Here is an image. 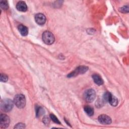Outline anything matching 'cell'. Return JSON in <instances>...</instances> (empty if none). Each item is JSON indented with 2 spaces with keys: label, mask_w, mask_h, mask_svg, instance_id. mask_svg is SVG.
I'll use <instances>...</instances> for the list:
<instances>
[{
  "label": "cell",
  "mask_w": 129,
  "mask_h": 129,
  "mask_svg": "<svg viewBox=\"0 0 129 129\" xmlns=\"http://www.w3.org/2000/svg\"><path fill=\"white\" fill-rule=\"evenodd\" d=\"M14 102L10 99H6L1 101V108L5 112L10 111L14 106Z\"/></svg>",
  "instance_id": "cell-1"
},
{
  "label": "cell",
  "mask_w": 129,
  "mask_h": 129,
  "mask_svg": "<svg viewBox=\"0 0 129 129\" xmlns=\"http://www.w3.org/2000/svg\"><path fill=\"white\" fill-rule=\"evenodd\" d=\"M42 38L43 41L47 45L52 44L53 43L55 40V38L53 34L48 31H44L43 33Z\"/></svg>",
  "instance_id": "cell-2"
},
{
  "label": "cell",
  "mask_w": 129,
  "mask_h": 129,
  "mask_svg": "<svg viewBox=\"0 0 129 129\" xmlns=\"http://www.w3.org/2000/svg\"><path fill=\"white\" fill-rule=\"evenodd\" d=\"M14 102L18 108H23L26 105L25 97L22 94H17L14 98Z\"/></svg>",
  "instance_id": "cell-3"
},
{
  "label": "cell",
  "mask_w": 129,
  "mask_h": 129,
  "mask_svg": "<svg viewBox=\"0 0 129 129\" xmlns=\"http://www.w3.org/2000/svg\"><path fill=\"white\" fill-rule=\"evenodd\" d=\"M84 97L86 101L88 102H92L94 100L96 97L95 91L92 89L87 90L84 92Z\"/></svg>",
  "instance_id": "cell-4"
},
{
  "label": "cell",
  "mask_w": 129,
  "mask_h": 129,
  "mask_svg": "<svg viewBox=\"0 0 129 129\" xmlns=\"http://www.w3.org/2000/svg\"><path fill=\"white\" fill-rule=\"evenodd\" d=\"M10 120L8 115L5 114H1L0 115V126L1 128H7L10 124Z\"/></svg>",
  "instance_id": "cell-5"
},
{
  "label": "cell",
  "mask_w": 129,
  "mask_h": 129,
  "mask_svg": "<svg viewBox=\"0 0 129 129\" xmlns=\"http://www.w3.org/2000/svg\"><path fill=\"white\" fill-rule=\"evenodd\" d=\"M88 70V68L85 66H80L77 68L74 72H72L68 76L69 77H72L78 75L79 74H81L85 73Z\"/></svg>",
  "instance_id": "cell-6"
},
{
  "label": "cell",
  "mask_w": 129,
  "mask_h": 129,
  "mask_svg": "<svg viewBox=\"0 0 129 129\" xmlns=\"http://www.w3.org/2000/svg\"><path fill=\"white\" fill-rule=\"evenodd\" d=\"M98 121L103 124H109L111 123V119L110 117L105 114H102L99 116Z\"/></svg>",
  "instance_id": "cell-7"
},
{
  "label": "cell",
  "mask_w": 129,
  "mask_h": 129,
  "mask_svg": "<svg viewBox=\"0 0 129 129\" xmlns=\"http://www.w3.org/2000/svg\"><path fill=\"white\" fill-rule=\"evenodd\" d=\"M35 20L37 24L39 25H43L45 24L46 19L45 16L43 14L38 13L35 15Z\"/></svg>",
  "instance_id": "cell-8"
},
{
  "label": "cell",
  "mask_w": 129,
  "mask_h": 129,
  "mask_svg": "<svg viewBox=\"0 0 129 129\" xmlns=\"http://www.w3.org/2000/svg\"><path fill=\"white\" fill-rule=\"evenodd\" d=\"M16 8L19 11L23 12H25L27 10V5L24 1L19 2L16 5Z\"/></svg>",
  "instance_id": "cell-9"
},
{
  "label": "cell",
  "mask_w": 129,
  "mask_h": 129,
  "mask_svg": "<svg viewBox=\"0 0 129 129\" xmlns=\"http://www.w3.org/2000/svg\"><path fill=\"white\" fill-rule=\"evenodd\" d=\"M18 29L20 34L23 36H27L28 34V28L22 24H20L18 26Z\"/></svg>",
  "instance_id": "cell-10"
},
{
  "label": "cell",
  "mask_w": 129,
  "mask_h": 129,
  "mask_svg": "<svg viewBox=\"0 0 129 129\" xmlns=\"http://www.w3.org/2000/svg\"><path fill=\"white\" fill-rule=\"evenodd\" d=\"M92 78L95 83L97 85L100 86V85H102L103 84V80L99 75L98 74L93 75Z\"/></svg>",
  "instance_id": "cell-11"
},
{
  "label": "cell",
  "mask_w": 129,
  "mask_h": 129,
  "mask_svg": "<svg viewBox=\"0 0 129 129\" xmlns=\"http://www.w3.org/2000/svg\"><path fill=\"white\" fill-rule=\"evenodd\" d=\"M107 102H109L111 105L113 106H116L118 104L117 99L111 93L109 95Z\"/></svg>",
  "instance_id": "cell-12"
},
{
  "label": "cell",
  "mask_w": 129,
  "mask_h": 129,
  "mask_svg": "<svg viewBox=\"0 0 129 129\" xmlns=\"http://www.w3.org/2000/svg\"><path fill=\"white\" fill-rule=\"evenodd\" d=\"M84 111L89 116H92L94 114V109L90 106H86L84 107Z\"/></svg>",
  "instance_id": "cell-13"
},
{
  "label": "cell",
  "mask_w": 129,
  "mask_h": 129,
  "mask_svg": "<svg viewBox=\"0 0 129 129\" xmlns=\"http://www.w3.org/2000/svg\"><path fill=\"white\" fill-rule=\"evenodd\" d=\"M0 6L1 8L4 10H7L9 8L8 3L7 1H2L0 3Z\"/></svg>",
  "instance_id": "cell-14"
},
{
  "label": "cell",
  "mask_w": 129,
  "mask_h": 129,
  "mask_svg": "<svg viewBox=\"0 0 129 129\" xmlns=\"http://www.w3.org/2000/svg\"><path fill=\"white\" fill-rule=\"evenodd\" d=\"M43 113H44V110L42 107H41L40 106H38L36 108V116L37 117H39V116H41Z\"/></svg>",
  "instance_id": "cell-15"
},
{
  "label": "cell",
  "mask_w": 129,
  "mask_h": 129,
  "mask_svg": "<svg viewBox=\"0 0 129 129\" xmlns=\"http://www.w3.org/2000/svg\"><path fill=\"white\" fill-rule=\"evenodd\" d=\"M50 117L51 118V119L55 123H58V124H60V122H59V120L58 119V118L53 114H50Z\"/></svg>",
  "instance_id": "cell-16"
},
{
  "label": "cell",
  "mask_w": 129,
  "mask_h": 129,
  "mask_svg": "<svg viewBox=\"0 0 129 129\" xmlns=\"http://www.w3.org/2000/svg\"><path fill=\"white\" fill-rule=\"evenodd\" d=\"M8 80V76L5 75V74H1V81L2 82H7Z\"/></svg>",
  "instance_id": "cell-17"
},
{
  "label": "cell",
  "mask_w": 129,
  "mask_h": 129,
  "mask_svg": "<svg viewBox=\"0 0 129 129\" xmlns=\"http://www.w3.org/2000/svg\"><path fill=\"white\" fill-rule=\"evenodd\" d=\"M119 11L122 13H128V6H125L122 8H120L119 9Z\"/></svg>",
  "instance_id": "cell-18"
},
{
  "label": "cell",
  "mask_w": 129,
  "mask_h": 129,
  "mask_svg": "<svg viewBox=\"0 0 129 129\" xmlns=\"http://www.w3.org/2000/svg\"><path fill=\"white\" fill-rule=\"evenodd\" d=\"M25 127V124L22 123H19L15 126L14 128H24Z\"/></svg>",
  "instance_id": "cell-19"
},
{
  "label": "cell",
  "mask_w": 129,
  "mask_h": 129,
  "mask_svg": "<svg viewBox=\"0 0 129 129\" xmlns=\"http://www.w3.org/2000/svg\"><path fill=\"white\" fill-rule=\"evenodd\" d=\"M43 123L47 125V124H48L49 123L50 119H49V118L47 116H45L43 118Z\"/></svg>",
  "instance_id": "cell-20"
}]
</instances>
